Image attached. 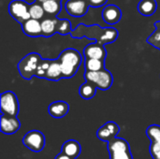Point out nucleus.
I'll return each mask as SVG.
<instances>
[{"instance_id": "nucleus-1", "label": "nucleus", "mask_w": 160, "mask_h": 159, "mask_svg": "<svg viewBox=\"0 0 160 159\" xmlns=\"http://www.w3.org/2000/svg\"><path fill=\"white\" fill-rule=\"evenodd\" d=\"M61 65L63 79H70L78 72L82 64V55L79 51L68 48L65 49L57 58Z\"/></svg>"}, {"instance_id": "nucleus-2", "label": "nucleus", "mask_w": 160, "mask_h": 159, "mask_svg": "<svg viewBox=\"0 0 160 159\" xmlns=\"http://www.w3.org/2000/svg\"><path fill=\"white\" fill-rule=\"evenodd\" d=\"M41 59L40 55L37 52L26 54L18 64V70L21 77L25 80H31L36 76V72Z\"/></svg>"}, {"instance_id": "nucleus-3", "label": "nucleus", "mask_w": 160, "mask_h": 159, "mask_svg": "<svg viewBox=\"0 0 160 159\" xmlns=\"http://www.w3.org/2000/svg\"><path fill=\"white\" fill-rule=\"evenodd\" d=\"M84 79L86 82L93 83L98 89L108 90L113 83V77L112 73L107 69L99 71H85Z\"/></svg>"}, {"instance_id": "nucleus-4", "label": "nucleus", "mask_w": 160, "mask_h": 159, "mask_svg": "<svg viewBox=\"0 0 160 159\" xmlns=\"http://www.w3.org/2000/svg\"><path fill=\"white\" fill-rule=\"evenodd\" d=\"M110 159H133L129 144L122 138H113L108 142Z\"/></svg>"}, {"instance_id": "nucleus-5", "label": "nucleus", "mask_w": 160, "mask_h": 159, "mask_svg": "<svg viewBox=\"0 0 160 159\" xmlns=\"http://www.w3.org/2000/svg\"><path fill=\"white\" fill-rule=\"evenodd\" d=\"M1 113L10 116H17L19 112V102L17 96L11 91H6L0 97Z\"/></svg>"}, {"instance_id": "nucleus-6", "label": "nucleus", "mask_w": 160, "mask_h": 159, "mask_svg": "<svg viewBox=\"0 0 160 159\" xmlns=\"http://www.w3.org/2000/svg\"><path fill=\"white\" fill-rule=\"evenodd\" d=\"M29 8L30 5L24 0H12L8 4V10L9 15L15 21H17L19 23H22L31 18Z\"/></svg>"}, {"instance_id": "nucleus-7", "label": "nucleus", "mask_w": 160, "mask_h": 159, "mask_svg": "<svg viewBox=\"0 0 160 159\" xmlns=\"http://www.w3.org/2000/svg\"><path fill=\"white\" fill-rule=\"evenodd\" d=\"M22 143L33 152H40L45 146V137L38 130H31L24 135Z\"/></svg>"}, {"instance_id": "nucleus-8", "label": "nucleus", "mask_w": 160, "mask_h": 159, "mask_svg": "<svg viewBox=\"0 0 160 159\" xmlns=\"http://www.w3.org/2000/svg\"><path fill=\"white\" fill-rule=\"evenodd\" d=\"M89 5L86 0H68L65 3V8L68 14L74 18L84 16L88 11Z\"/></svg>"}, {"instance_id": "nucleus-9", "label": "nucleus", "mask_w": 160, "mask_h": 159, "mask_svg": "<svg viewBox=\"0 0 160 159\" xmlns=\"http://www.w3.org/2000/svg\"><path fill=\"white\" fill-rule=\"evenodd\" d=\"M21 127L20 121L17 116H10L2 114L0 118V129L1 132L6 135H11L16 133Z\"/></svg>"}, {"instance_id": "nucleus-10", "label": "nucleus", "mask_w": 160, "mask_h": 159, "mask_svg": "<svg viewBox=\"0 0 160 159\" xmlns=\"http://www.w3.org/2000/svg\"><path fill=\"white\" fill-rule=\"evenodd\" d=\"M119 131L120 128L116 123L107 122L105 125H103L101 127L98 128V130L97 131V137L102 142H109L111 140H112L117 136Z\"/></svg>"}, {"instance_id": "nucleus-11", "label": "nucleus", "mask_w": 160, "mask_h": 159, "mask_svg": "<svg viewBox=\"0 0 160 159\" xmlns=\"http://www.w3.org/2000/svg\"><path fill=\"white\" fill-rule=\"evenodd\" d=\"M101 16H102L103 21L106 23H108L110 25H113V24L118 23V22L121 20L122 11L115 5H107L103 8Z\"/></svg>"}, {"instance_id": "nucleus-12", "label": "nucleus", "mask_w": 160, "mask_h": 159, "mask_svg": "<svg viewBox=\"0 0 160 159\" xmlns=\"http://www.w3.org/2000/svg\"><path fill=\"white\" fill-rule=\"evenodd\" d=\"M22 32L31 37H38L42 36V28H41V22L39 20H36L30 18L25 22L21 23Z\"/></svg>"}, {"instance_id": "nucleus-13", "label": "nucleus", "mask_w": 160, "mask_h": 159, "mask_svg": "<svg viewBox=\"0 0 160 159\" xmlns=\"http://www.w3.org/2000/svg\"><path fill=\"white\" fill-rule=\"evenodd\" d=\"M83 54L85 58H96V59L105 60L107 55V51L104 48V45H101L96 41L95 43L88 44L84 48Z\"/></svg>"}, {"instance_id": "nucleus-14", "label": "nucleus", "mask_w": 160, "mask_h": 159, "mask_svg": "<svg viewBox=\"0 0 160 159\" xmlns=\"http://www.w3.org/2000/svg\"><path fill=\"white\" fill-rule=\"evenodd\" d=\"M69 111V105L62 100H58V101H54L52 103H51L49 105L48 108V112L49 114L53 117V118H63L64 116H66L68 114Z\"/></svg>"}, {"instance_id": "nucleus-15", "label": "nucleus", "mask_w": 160, "mask_h": 159, "mask_svg": "<svg viewBox=\"0 0 160 159\" xmlns=\"http://www.w3.org/2000/svg\"><path fill=\"white\" fill-rule=\"evenodd\" d=\"M45 79H47L49 81H59L61 79H63L61 65H60V62L58 59H54V60L51 61L49 68L46 72Z\"/></svg>"}, {"instance_id": "nucleus-16", "label": "nucleus", "mask_w": 160, "mask_h": 159, "mask_svg": "<svg viewBox=\"0 0 160 159\" xmlns=\"http://www.w3.org/2000/svg\"><path fill=\"white\" fill-rule=\"evenodd\" d=\"M62 153L72 157L77 158L81 154V145L77 141L68 140L62 145Z\"/></svg>"}, {"instance_id": "nucleus-17", "label": "nucleus", "mask_w": 160, "mask_h": 159, "mask_svg": "<svg viewBox=\"0 0 160 159\" xmlns=\"http://www.w3.org/2000/svg\"><path fill=\"white\" fill-rule=\"evenodd\" d=\"M158 8L156 0H141L138 4V11L141 15L149 17L152 16Z\"/></svg>"}, {"instance_id": "nucleus-18", "label": "nucleus", "mask_w": 160, "mask_h": 159, "mask_svg": "<svg viewBox=\"0 0 160 159\" xmlns=\"http://www.w3.org/2000/svg\"><path fill=\"white\" fill-rule=\"evenodd\" d=\"M118 37V31L113 27H106L104 28L101 35L97 38V42L101 45H105L108 43L114 42Z\"/></svg>"}, {"instance_id": "nucleus-19", "label": "nucleus", "mask_w": 160, "mask_h": 159, "mask_svg": "<svg viewBox=\"0 0 160 159\" xmlns=\"http://www.w3.org/2000/svg\"><path fill=\"white\" fill-rule=\"evenodd\" d=\"M56 22L57 19L55 18H46L41 22L42 36L49 37L53 36L56 33Z\"/></svg>"}, {"instance_id": "nucleus-20", "label": "nucleus", "mask_w": 160, "mask_h": 159, "mask_svg": "<svg viewBox=\"0 0 160 159\" xmlns=\"http://www.w3.org/2000/svg\"><path fill=\"white\" fill-rule=\"evenodd\" d=\"M42 4V7L45 10V13L52 16H57L58 13L62 9L61 2L55 1V0H46Z\"/></svg>"}, {"instance_id": "nucleus-21", "label": "nucleus", "mask_w": 160, "mask_h": 159, "mask_svg": "<svg viewBox=\"0 0 160 159\" xmlns=\"http://www.w3.org/2000/svg\"><path fill=\"white\" fill-rule=\"evenodd\" d=\"M96 92H97V87L89 82H85L79 88V94L81 97H82L83 99L93 98L96 95Z\"/></svg>"}, {"instance_id": "nucleus-22", "label": "nucleus", "mask_w": 160, "mask_h": 159, "mask_svg": "<svg viewBox=\"0 0 160 159\" xmlns=\"http://www.w3.org/2000/svg\"><path fill=\"white\" fill-rule=\"evenodd\" d=\"M85 71H99L105 68V60L96 58H85L84 61Z\"/></svg>"}, {"instance_id": "nucleus-23", "label": "nucleus", "mask_w": 160, "mask_h": 159, "mask_svg": "<svg viewBox=\"0 0 160 159\" xmlns=\"http://www.w3.org/2000/svg\"><path fill=\"white\" fill-rule=\"evenodd\" d=\"M71 23L68 19H57L56 22V33L65 36L68 34H71Z\"/></svg>"}, {"instance_id": "nucleus-24", "label": "nucleus", "mask_w": 160, "mask_h": 159, "mask_svg": "<svg viewBox=\"0 0 160 159\" xmlns=\"http://www.w3.org/2000/svg\"><path fill=\"white\" fill-rule=\"evenodd\" d=\"M155 31L148 37L147 43L151 44L155 48L158 49L160 48V21H157L155 22Z\"/></svg>"}, {"instance_id": "nucleus-25", "label": "nucleus", "mask_w": 160, "mask_h": 159, "mask_svg": "<svg viewBox=\"0 0 160 159\" xmlns=\"http://www.w3.org/2000/svg\"><path fill=\"white\" fill-rule=\"evenodd\" d=\"M29 13H30L31 18L36 19V20H40V19H42L44 17L45 10H44V8L42 7L41 3L35 2V3L30 5Z\"/></svg>"}, {"instance_id": "nucleus-26", "label": "nucleus", "mask_w": 160, "mask_h": 159, "mask_svg": "<svg viewBox=\"0 0 160 159\" xmlns=\"http://www.w3.org/2000/svg\"><path fill=\"white\" fill-rule=\"evenodd\" d=\"M146 135L151 142H160V126L152 125L147 127Z\"/></svg>"}, {"instance_id": "nucleus-27", "label": "nucleus", "mask_w": 160, "mask_h": 159, "mask_svg": "<svg viewBox=\"0 0 160 159\" xmlns=\"http://www.w3.org/2000/svg\"><path fill=\"white\" fill-rule=\"evenodd\" d=\"M51 61H52L51 59H41V61L38 64L37 72H36V77L41 78V79H45L46 72H47V70L49 68Z\"/></svg>"}, {"instance_id": "nucleus-28", "label": "nucleus", "mask_w": 160, "mask_h": 159, "mask_svg": "<svg viewBox=\"0 0 160 159\" xmlns=\"http://www.w3.org/2000/svg\"><path fill=\"white\" fill-rule=\"evenodd\" d=\"M149 151L153 158L160 159V142H151Z\"/></svg>"}, {"instance_id": "nucleus-29", "label": "nucleus", "mask_w": 160, "mask_h": 159, "mask_svg": "<svg viewBox=\"0 0 160 159\" xmlns=\"http://www.w3.org/2000/svg\"><path fill=\"white\" fill-rule=\"evenodd\" d=\"M89 7H102L104 6L108 0H86Z\"/></svg>"}, {"instance_id": "nucleus-30", "label": "nucleus", "mask_w": 160, "mask_h": 159, "mask_svg": "<svg viewBox=\"0 0 160 159\" xmlns=\"http://www.w3.org/2000/svg\"><path fill=\"white\" fill-rule=\"evenodd\" d=\"M55 159H74V158H72V157H68V156H67V155H65L64 153H62V152H61L59 155H57V156H56Z\"/></svg>"}, {"instance_id": "nucleus-31", "label": "nucleus", "mask_w": 160, "mask_h": 159, "mask_svg": "<svg viewBox=\"0 0 160 159\" xmlns=\"http://www.w3.org/2000/svg\"><path fill=\"white\" fill-rule=\"evenodd\" d=\"M44 1H46V0H35V2H38V3H43Z\"/></svg>"}, {"instance_id": "nucleus-32", "label": "nucleus", "mask_w": 160, "mask_h": 159, "mask_svg": "<svg viewBox=\"0 0 160 159\" xmlns=\"http://www.w3.org/2000/svg\"><path fill=\"white\" fill-rule=\"evenodd\" d=\"M55 1H59V2H61L62 0H55Z\"/></svg>"}, {"instance_id": "nucleus-33", "label": "nucleus", "mask_w": 160, "mask_h": 159, "mask_svg": "<svg viewBox=\"0 0 160 159\" xmlns=\"http://www.w3.org/2000/svg\"><path fill=\"white\" fill-rule=\"evenodd\" d=\"M159 50H160V48H159Z\"/></svg>"}]
</instances>
